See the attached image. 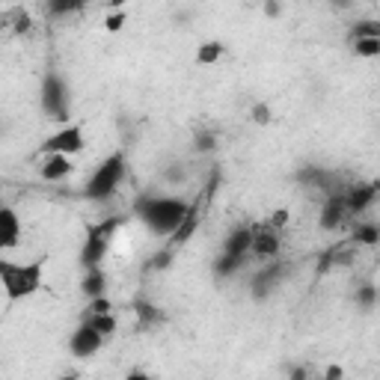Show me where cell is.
<instances>
[{
  "instance_id": "cell-30",
  "label": "cell",
  "mask_w": 380,
  "mask_h": 380,
  "mask_svg": "<svg viewBox=\"0 0 380 380\" xmlns=\"http://www.w3.org/2000/svg\"><path fill=\"white\" fill-rule=\"evenodd\" d=\"M9 15L15 18V24H12V30H15V33H30V27H33L30 12H24V9H12Z\"/></svg>"
},
{
  "instance_id": "cell-4",
  "label": "cell",
  "mask_w": 380,
  "mask_h": 380,
  "mask_svg": "<svg viewBox=\"0 0 380 380\" xmlns=\"http://www.w3.org/2000/svg\"><path fill=\"white\" fill-rule=\"evenodd\" d=\"M122 217L119 214H113V217H104L98 220L87 229V238H84V246H80V264H84V271L89 268H102V261L110 250L113 238H116V232L122 229Z\"/></svg>"
},
{
  "instance_id": "cell-26",
  "label": "cell",
  "mask_w": 380,
  "mask_h": 380,
  "mask_svg": "<svg viewBox=\"0 0 380 380\" xmlns=\"http://www.w3.org/2000/svg\"><path fill=\"white\" fill-rule=\"evenodd\" d=\"M217 148V134L214 131H196L193 134V152H200V155H208Z\"/></svg>"
},
{
  "instance_id": "cell-29",
  "label": "cell",
  "mask_w": 380,
  "mask_h": 380,
  "mask_svg": "<svg viewBox=\"0 0 380 380\" xmlns=\"http://www.w3.org/2000/svg\"><path fill=\"white\" fill-rule=\"evenodd\" d=\"M359 36H377V21H357L348 33V39H359Z\"/></svg>"
},
{
  "instance_id": "cell-22",
  "label": "cell",
  "mask_w": 380,
  "mask_h": 380,
  "mask_svg": "<svg viewBox=\"0 0 380 380\" xmlns=\"http://www.w3.org/2000/svg\"><path fill=\"white\" fill-rule=\"evenodd\" d=\"M241 264H244V256L223 253L217 261H214V276H220V279H229V276H235V273L241 271Z\"/></svg>"
},
{
  "instance_id": "cell-2",
  "label": "cell",
  "mask_w": 380,
  "mask_h": 380,
  "mask_svg": "<svg viewBox=\"0 0 380 380\" xmlns=\"http://www.w3.org/2000/svg\"><path fill=\"white\" fill-rule=\"evenodd\" d=\"M0 283H4L9 303L33 297L45 286V259H33L27 264H15L9 259H0Z\"/></svg>"
},
{
  "instance_id": "cell-24",
  "label": "cell",
  "mask_w": 380,
  "mask_h": 380,
  "mask_svg": "<svg viewBox=\"0 0 380 380\" xmlns=\"http://www.w3.org/2000/svg\"><path fill=\"white\" fill-rule=\"evenodd\" d=\"M45 4H48V15H51V18H63V15L84 9L89 0H45Z\"/></svg>"
},
{
  "instance_id": "cell-13",
  "label": "cell",
  "mask_w": 380,
  "mask_h": 380,
  "mask_svg": "<svg viewBox=\"0 0 380 380\" xmlns=\"http://www.w3.org/2000/svg\"><path fill=\"white\" fill-rule=\"evenodd\" d=\"M75 173V163H72V155H63V152H51V155H42V167H39V175L45 181H63Z\"/></svg>"
},
{
  "instance_id": "cell-33",
  "label": "cell",
  "mask_w": 380,
  "mask_h": 380,
  "mask_svg": "<svg viewBox=\"0 0 380 380\" xmlns=\"http://www.w3.org/2000/svg\"><path fill=\"white\" fill-rule=\"evenodd\" d=\"M288 220H291L288 208H276V211L271 214V226H273V229H286V226H288Z\"/></svg>"
},
{
  "instance_id": "cell-18",
  "label": "cell",
  "mask_w": 380,
  "mask_h": 380,
  "mask_svg": "<svg viewBox=\"0 0 380 380\" xmlns=\"http://www.w3.org/2000/svg\"><path fill=\"white\" fill-rule=\"evenodd\" d=\"M223 54H226V45L220 39H208V42H202L200 48H196L193 63L196 65H217L223 60Z\"/></svg>"
},
{
  "instance_id": "cell-10",
  "label": "cell",
  "mask_w": 380,
  "mask_h": 380,
  "mask_svg": "<svg viewBox=\"0 0 380 380\" xmlns=\"http://www.w3.org/2000/svg\"><path fill=\"white\" fill-rule=\"evenodd\" d=\"M102 344H104V336L98 333V330L92 327V324H80L75 333H72V339H69V351L77 357V359H89V357H95L98 351H102Z\"/></svg>"
},
{
  "instance_id": "cell-23",
  "label": "cell",
  "mask_w": 380,
  "mask_h": 380,
  "mask_svg": "<svg viewBox=\"0 0 380 380\" xmlns=\"http://www.w3.org/2000/svg\"><path fill=\"white\" fill-rule=\"evenodd\" d=\"M84 321H87V324H92V327H95L104 339H107V336H113V333L119 330L116 318H113V312H104V315H92V312H84Z\"/></svg>"
},
{
  "instance_id": "cell-25",
  "label": "cell",
  "mask_w": 380,
  "mask_h": 380,
  "mask_svg": "<svg viewBox=\"0 0 380 380\" xmlns=\"http://www.w3.org/2000/svg\"><path fill=\"white\" fill-rule=\"evenodd\" d=\"M377 297H380V291H377L371 283H366V286H359V288H357V294H354V303H357L362 312H369V309H374Z\"/></svg>"
},
{
  "instance_id": "cell-27",
  "label": "cell",
  "mask_w": 380,
  "mask_h": 380,
  "mask_svg": "<svg viewBox=\"0 0 380 380\" xmlns=\"http://www.w3.org/2000/svg\"><path fill=\"white\" fill-rule=\"evenodd\" d=\"M250 119H253L256 125H271V122H273L271 104H268V102H256V104L250 107Z\"/></svg>"
},
{
  "instance_id": "cell-16",
  "label": "cell",
  "mask_w": 380,
  "mask_h": 380,
  "mask_svg": "<svg viewBox=\"0 0 380 380\" xmlns=\"http://www.w3.org/2000/svg\"><path fill=\"white\" fill-rule=\"evenodd\" d=\"M253 226H235L232 232L226 235V241H223V253H232V256H250V250H253Z\"/></svg>"
},
{
  "instance_id": "cell-19",
  "label": "cell",
  "mask_w": 380,
  "mask_h": 380,
  "mask_svg": "<svg viewBox=\"0 0 380 380\" xmlns=\"http://www.w3.org/2000/svg\"><path fill=\"white\" fill-rule=\"evenodd\" d=\"M80 291H84L89 300H92V297L107 294V273L102 268H89L87 276H84V283H80Z\"/></svg>"
},
{
  "instance_id": "cell-39",
  "label": "cell",
  "mask_w": 380,
  "mask_h": 380,
  "mask_svg": "<svg viewBox=\"0 0 380 380\" xmlns=\"http://www.w3.org/2000/svg\"><path fill=\"white\" fill-rule=\"evenodd\" d=\"M137 377H143V380H146L148 374H146V371H128V380H137Z\"/></svg>"
},
{
  "instance_id": "cell-36",
  "label": "cell",
  "mask_w": 380,
  "mask_h": 380,
  "mask_svg": "<svg viewBox=\"0 0 380 380\" xmlns=\"http://www.w3.org/2000/svg\"><path fill=\"white\" fill-rule=\"evenodd\" d=\"M264 15L276 18V15H279V4H276V0H268V4H264Z\"/></svg>"
},
{
  "instance_id": "cell-21",
  "label": "cell",
  "mask_w": 380,
  "mask_h": 380,
  "mask_svg": "<svg viewBox=\"0 0 380 380\" xmlns=\"http://www.w3.org/2000/svg\"><path fill=\"white\" fill-rule=\"evenodd\" d=\"M351 51H354V57H359V60H374V57H380V36H359V39H351Z\"/></svg>"
},
{
  "instance_id": "cell-17",
  "label": "cell",
  "mask_w": 380,
  "mask_h": 380,
  "mask_svg": "<svg viewBox=\"0 0 380 380\" xmlns=\"http://www.w3.org/2000/svg\"><path fill=\"white\" fill-rule=\"evenodd\" d=\"M351 241L359 246H377L380 244V223L357 220V226L351 229Z\"/></svg>"
},
{
  "instance_id": "cell-38",
  "label": "cell",
  "mask_w": 380,
  "mask_h": 380,
  "mask_svg": "<svg viewBox=\"0 0 380 380\" xmlns=\"http://www.w3.org/2000/svg\"><path fill=\"white\" fill-rule=\"evenodd\" d=\"M125 4H128V0H107V6H110V9H122Z\"/></svg>"
},
{
  "instance_id": "cell-41",
  "label": "cell",
  "mask_w": 380,
  "mask_h": 380,
  "mask_svg": "<svg viewBox=\"0 0 380 380\" xmlns=\"http://www.w3.org/2000/svg\"><path fill=\"white\" fill-rule=\"evenodd\" d=\"M377 36H380V21H377Z\"/></svg>"
},
{
  "instance_id": "cell-32",
  "label": "cell",
  "mask_w": 380,
  "mask_h": 380,
  "mask_svg": "<svg viewBox=\"0 0 380 380\" xmlns=\"http://www.w3.org/2000/svg\"><path fill=\"white\" fill-rule=\"evenodd\" d=\"M87 312H92V315H104V312H113V300L107 294H102V297H92L89 300V306H87Z\"/></svg>"
},
{
  "instance_id": "cell-20",
  "label": "cell",
  "mask_w": 380,
  "mask_h": 380,
  "mask_svg": "<svg viewBox=\"0 0 380 380\" xmlns=\"http://www.w3.org/2000/svg\"><path fill=\"white\" fill-rule=\"evenodd\" d=\"M134 315H137V321H140L143 330L146 327H155V324H163V318H167L155 303H148V300H137L134 303Z\"/></svg>"
},
{
  "instance_id": "cell-28",
  "label": "cell",
  "mask_w": 380,
  "mask_h": 380,
  "mask_svg": "<svg viewBox=\"0 0 380 380\" xmlns=\"http://www.w3.org/2000/svg\"><path fill=\"white\" fill-rule=\"evenodd\" d=\"M125 24H128V12L125 9H113L107 18H104V30L107 33H119Z\"/></svg>"
},
{
  "instance_id": "cell-6",
  "label": "cell",
  "mask_w": 380,
  "mask_h": 380,
  "mask_svg": "<svg viewBox=\"0 0 380 380\" xmlns=\"http://www.w3.org/2000/svg\"><path fill=\"white\" fill-rule=\"evenodd\" d=\"M294 181L303 188H312V190H321L324 196L336 193V190H348L342 185V175L330 167H318V163H306V167H297L294 170Z\"/></svg>"
},
{
  "instance_id": "cell-31",
  "label": "cell",
  "mask_w": 380,
  "mask_h": 380,
  "mask_svg": "<svg viewBox=\"0 0 380 380\" xmlns=\"http://www.w3.org/2000/svg\"><path fill=\"white\" fill-rule=\"evenodd\" d=\"M173 253H175V246H170V244H167L161 253H155V256H152V268H155V271L170 268V264H173Z\"/></svg>"
},
{
  "instance_id": "cell-12",
  "label": "cell",
  "mask_w": 380,
  "mask_h": 380,
  "mask_svg": "<svg viewBox=\"0 0 380 380\" xmlns=\"http://www.w3.org/2000/svg\"><path fill=\"white\" fill-rule=\"evenodd\" d=\"M380 196V178L377 181H357V185L348 188V208L351 214H366L374 200Z\"/></svg>"
},
{
  "instance_id": "cell-5",
  "label": "cell",
  "mask_w": 380,
  "mask_h": 380,
  "mask_svg": "<svg viewBox=\"0 0 380 380\" xmlns=\"http://www.w3.org/2000/svg\"><path fill=\"white\" fill-rule=\"evenodd\" d=\"M42 113L48 119H54V122H63V125H69L72 119V98H69V87H65V80L54 72V69H48L45 77H42Z\"/></svg>"
},
{
  "instance_id": "cell-37",
  "label": "cell",
  "mask_w": 380,
  "mask_h": 380,
  "mask_svg": "<svg viewBox=\"0 0 380 380\" xmlns=\"http://www.w3.org/2000/svg\"><path fill=\"white\" fill-rule=\"evenodd\" d=\"M288 377H291V380H306L309 371H306V369H288Z\"/></svg>"
},
{
  "instance_id": "cell-9",
  "label": "cell",
  "mask_w": 380,
  "mask_h": 380,
  "mask_svg": "<svg viewBox=\"0 0 380 380\" xmlns=\"http://www.w3.org/2000/svg\"><path fill=\"white\" fill-rule=\"evenodd\" d=\"M283 276H286V261H268V264H261V271L250 279L253 300H268V297L279 288V283H283Z\"/></svg>"
},
{
  "instance_id": "cell-14",
  "label": "cell",
  "mask_w": 380,
  "mask_h": 380,
  "mask_svg": "<svg viewBox=\"0 0 380 380\" xmlns=\"http://www.w3.org/2000/svg\"><path fill=\"white\" fill-rule=\"evenodd\" d=\"M200 217H202V202L196 200V202H190V211L185 214V220H181V226H178L175 232L167 238V244H170V246H175V250H178V246H185V244L196 235V229H200Z\"/></svg>"
},
{
  "instance_id": "cell-7",
  "label": "cell",
  "mask_w": 380,
  "mask_h": 380,
  "mask_svg": "<svg viewBox=\"0 0 380 380\" xmlns=\"http://www.w3.org/2000/svg\"><path fill=\"white\" fill-rule=\"evenodd\" d=\"M87 148V134L80 125H63L57 134L45 137L39 146V155H51V152H63V155H80Z\"/></svg>"
},
{
  "instance_id": "cell-11",
  "label": "cell",
  "mask_w": 380,
  "mask_h": 380,
  "mask_svg": "<svg viewBox=\"0 0 380 380\" xmlns=\"http://www.w3.org/2000/svg\"><path fill=\"white\" fill-rule=\"evenodd\" d=\"M253 256L259 259V261H264V259H276L279 256V250H283V241H279V229H273L271 223L268 226H253Z\"/></svg>"
},
{
  "instance_id": "cell-40",
  "label": "cell",
  "mask_w": 380,
  "mask_h": 380,
  "mask_svg": "<svg viewBox=\"0 0 380 380\" xmlns=\"http://www.w3.org/2000/svg\"><path fill=\"white\" fill-rule=\"evenodd\" d=\"M377 261H380V244H377Z\"/></svg>"
},
{
  "instance_id": "cell-35",
  "label": "cell",
  "mask_w": 380,
  "mask_h": 380,
  "mask_svg": "<svg viewBox=\"0 0 380 380\" xmlns=\"http://www.w3.org/2000/svg\"><path fill=\"white\" fill-rule=\"evenodd\" d=\"M324 377H327V380H342V377H344V369H342V366H330V369L324 371Z\"/></svg>"
},
{
  "instance_id": "cell-1",
  "label": "cell",
  "mask_w": 380,
  "mask_h": 380,
  "mask_svg": "<svg viewBox=\"0 0 380 380\" xmlns=\"http://www.w3.org/2000/svg\"><path fill=\"white\" fill-rule=\"evenodd\" d=\"M134 211L155 235L170 238L181 226V220H185V214L190 211V202L173 193H143L137 196Z\"/></svg>"
},
{
  "instance_id": "cell-15",
  "label": "cell",
  "mask_w": 380,
  "mask_h": 380,
  "mask_svg": "<svg viewBox=\"0 0 380 380\" xmlns=\"http://www.w3.org/2000/svg\"><path fill=\"white\" fill-rule=\"evenodd\" d=\"M21 244V220L12 208H0V246L15 250Z\"/></svg>"
},
{
  "instance_id": "cell-34",
  "label": "cell",
  "mask_w": 380,
  "mask_h": 380,
  "mask_svg": "<svg viewBox=\"0 0 380 380\" xmlns=\"http://www.w3.org/2000/svg\"><path fill=\"white\" fill-rule=\"evenodd\" d=\"M163 181H167V185H181V181H185V170L181 167H167L163 170Z\"/></svg>"
},
{
  "instance_id": "cell-3",
  "label": "cell",
  "mask_w": 380,
  "mask_h": 380,
  "mask_svg": "<svg viewBox=\"0 0 380 380\" xmlns=\"http://www.w3.org/2000/svg\"><path fill=\"white\" fill-rule=\"evenodd\" d=\"M125 152H113L107 155L102 163L95 167V173L89 175L87 181V188H84V196L92 202H107L113 193L119 190L122 185V178H125Z\"/></svg>"
},
{
  "instance_id": "cell-8",
  "label": "cell",
  "mask_w": 380,
  "mask_h": 380,
  "mask_svg": "<svg viewBox=\"0 0 380 380\" xmlns=\"http://www.w3.org/2000/svg\"><path fill=\"white\" fill-rule=\"evenodd\" d=\"M351 217V208H348V190H336L330 193L324 205H321V214H318V226L324 232H336V229L344 226V220Z\"/></svg>"
}]
</instances>
